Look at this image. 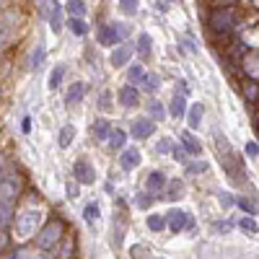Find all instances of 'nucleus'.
<instances>
[{
  "instance_id": "15",
  "label": "nucleus",
  "mask_w": 259,
  "mask_h": 259,
  "mask_svg": "<svg viewBox=\"0 0 259 259\" xmlns=\"http://www.w3.org/2000/svg\"><path fill=\"white\" fill-rule=\"evenodd\" d=\"M130 57H133V47H127V45H122V47H117V50L112 52L109 62L114 65V68H124V65L130 62Z\"/></svg>"
},
{
  "instance_id": "45",
  "label": "nucleus",
  "mask_w": 259,
  "mask_h": 259,
  "mask_svg": "<svg viewBox=\"0 0 259 259\" xmlns=\"http://www.w3.org/2000/svg\"><path fill=\"white\" fill-rule=\"evenodd\" d=\"M114 29H117V36H119V39H124V36L130 34V29H127V24H114Z\"/></svg>"
},
{
  "instance_id": "4",
  "label": "nucleus",
  "mask_w": 259,
  "mask_h": 259,
  "mask_svg": "<svg viewBox=\"0 0 259 259\" xmlns=\"http://www.w3.org/2000/svg\"><path fill=\"white\" fill-rule=\"evenodd\" d=\"M215 143H218L221 161H223V166H226V171H228L231 182H233V184H241V182H239V177H236V171H239V158L233 156V150H231L228 140H226V138H221V135H215Z\"/></svg>"
},
{
  "instance_id": "29",
  "label": "nucleus",
  "mask_w": 259,
  "mask_h": 259,
  "mask_svg": "<svg viewBox=\"0 0 259 259\" xmlns=\"http://www.w3.org/2000/svg\"><path fill=\"white\" fill-rule=\"evenodd\" d=\"M68 29H70L75 36H85V31H89V26H85L83 18H68Z\"/></svg>"
},
{
  "instance_id": "2",
  "label": "nucleus",
  "mask_w": 259,
  "mask_h": 259,
  "mask_svg": "<svg viewBox=\"0 0 259 259\" xmlns=\"http://www.w3.org/2000/svg\"><path fill=\"white\" fill-rule=\"evenodd\" d=\"M207 26L215 31V34H231L233 26H236V13L233 8H215L207 18Z\"/></svg>"
},
{
  "instance_id": "36",
  "label": "nucleus",
  "mask_w": 259,
  "mask_h": 259,
  "mask_svg": "<svg viewBox=\"0 0 259 259\" xmlns=\"http://www.w3.org/2000/svg\"><path fill=\"white\" fill-rule=\"evenodd\" d=\"M239 228L246 231V233H256V231H259V226H256L254 218H241V221H239Z\"/></svg>"
},
{
  "instance_id": "33",
  "label": "nucleus",
  "mask_w": 259,
  "mask_h": 259,
  "mask_svg": "<svg viewBox=\"0 0 259 259\" xmlns=\"http://www.w3.org/2000/svg\"><path fill=\"white\" fill-rule=\"evenodd\" d=\"M236 205H239L244 212H249V215H256V212H259L256 202H251V200H246V197H239V200H236Z\"/></svg>"
},
{
  "instance_id": "35",
  "label": "nucleus",
  "mask_w": 259,
  "mask_h": 259,
  "mask_svg": "<svg viewBox=\"0 0 259 259\" xmlns=\"http://www.w3.org/2000/svg\"><path fill=\"white\" fill-rule=\"evenodd\" d=\"M148 228L150 231H163L166 228V218H161V215H148Z\"/></svg>"
},
{
  "instance_id": "18",
  "label": "nucleus",
  "mask_w": 259,
  "mask_h": 259,
  "mask_svg": "<svg viewBox=\"0 0 259 259\" xmlns=\"http://www.w3.org/2000/svg\"><path fill=\"white\" fill-rule=\"evenodd\" d=\"M182 148L187 150L189 156H200V153H202V145H200V140L194 138L192 133H182Z\"/></svg>"
},
{
  "instance_id": "38",
  "label": "nucleus",
  "mask_w": 259,
  "mask_h": 259,
  "mask_svg": "<svg viewBox=\"0 0 259 259\" xmlns=\"http://www.w3.org/2000/svg\"><path fill=\"white\" fill-rule=\"evenodd\" d=\"M171 148H174V143H171L168 138H161V140L156 143V153H161V156H163V153H171Z\"/></svg>"
},
{
  "instance_id": "47",
  "label": "nucleus",
  "mask_w": 259,
  "mask_h": 259,
  "mask_svg": "<svg viewBox=\"0 0 259 259\" xmlns=\"http://www.w3.org/2000/svg\"><path fill=\"white\" fill-rule=\"evenodd\" d=\"M99 101H101V109H109V101H112V96H109V91H104Z\"/></svg>"
},
{
  "instance_id": "1",
  "label": "nucleus",
  "mask_w": 259,
  "mask_h": 259,
  "mask_svg": "<svg viewBox=\"0 0 259 259\" xmlns=\"http://www.w3.org/2000/svg\"><path fill=\"white\" fill-rule=\"evenodd\" d=\"M65 236V226H62V221H47L45 226H41L39 231H36V246L39 249H52L60 239Z\"/></svg>"
},
{
  "instance_id": "43",
  "label": "nucleus",
  "mask_w": 259,
  "mask_h": 259,
  "mask_svg": "<svg viewBox=\"0 0 259 259\" xmlns=\"http://www.w3.org/2000/svg\"><path fill=\"white\" fill-rule=\"evenodd\" d=\"M171 150H174V158L179 161V163H187V150L179 145V148H171Z\"/></svg>"
},
{
  "instance_id": "39",
  "label": "nucleus",
  "mask_w": 259,
  "mask_h": 259,
  "mask_svg": "<svg viewBox=\"0 0 259 259\" xmlns=\"http://www.w3.org/2000/svg\"><path fill=\"white\" fill-rule=\"evenodd\" d=\"M163 109H166V106H163L161 101H150V114H153L156 119H163V117H166Z\"/></svg>"
},
{
  "instance_id": "37",
  "label": "nucleus",
  "mask_w": 259,
  "mask_h": 259,
  "mask_svg": "<svg viewBox=\"0 0 259 259\" xmlns=\"http://www.w3.org/2000/svg\"><path fill=\"white\" fill-rule=\"evenodd\" d=\"M244 52H246V45H244V41H239V39H236L233 45L228 47V55H231V57H241Z\"/></svg>"
},
{
  "instance_id": "19",
  "label": "nucleus",
  "mask_w": 259,
  "mask_h": 259,
  "mask_svg": "<svg viewBox=\"0 0 259 259\" xmlns=\"http://www.w3.org/2000/svg\"><path fill=\"white\" fill-rule=\"evenodd\" d=\"M62 8H65V6L55 3V6H52V13H50V29H52L55 34L62 31Z\"/></svg>"
},
{
  "instance_id": "8",
  "label": "nucleus",
  "mask_w": 259,
  "mask_h": 259,
  "mask_svg": "<svg viewBox=\"0 0 259 259\" xmlns=\"http://www.w3.org/2000/svg\"><path fill=\"white\" fill-rule=\"evenodd\" d=\"M50 251H55L52 254L55 259H73V254H75V239H73V236H62V239Z\"/></svg>"
},
{
  "instance_id": "31",
  "label": "nucleus",
  "mask_w": 259,
  "mask_h": 259,
  "mask_svg": "<svg viewBox=\"0 0 259 259\" xmlns=\"http://www.w3.org/2000/svg\"><path fill=\"white\" fill-rule=\"evenodd\" d=\"M41 62H45V45H39L34 52H31V60H29V68L31 70H39Z\"/></svg>"
},
{
  "instance_id": "41",
  "label": "nucleus",
  "mask_w": 259,
  "mask_h": 259,
  "mask_svg": "<svg viewBox=\"0 0 259 259\" xmlns=\"http://www.w3.org/2000/svg\"><path fill=\"white\" fill-rule=\"evenodd\" d=\"M187 171H189V174H202V171H207V163H205V161H202V163H189Z\"/></svg>"
},
{
  "instance_id": "13",
  "label": "nucleus",
  "mask_w": 259,
  "mask_h": 259,
  "mask_svg": "<svg viewBox=\"0 0 259 259\" xmlns=\"http://www.w3.org/2000/svg\"><path fill=\"white\" fill-rule=\"evenodd\" d=\"M119 166L122 168H135V166H140V150H135V148H124L122 150V156H119Z\"/></svg>"
},
{
  "instance_id": "50",
  "label": "nucleus",
  "mask_w": 259,
  "mask_h": 259,
  "mask_svg": "<svg viewBox=\"0 0 259 259\" xmlns=\"http://www.w3.org/2000/svg\"><path fill=\"white\" fill-rule=\"evenodd\" d=\"M231 228H233V226H231L228 221H226V223H215V231H223V233H228Z\"/></svg>"
},
{
  "instance_id": "21",
  "label": "nucleus",
  "mask_w": 259,
  "mask_h": 259,
  "mask_svg": "<svg viewBox=\"0 0 259 259\" xmlns=\"http://www.w3.org/2000/svg\"><path fill=\"white\" fill-rule=\"evenodd\" d=\"M124 143H127V133H124V130H112V133H109V148L112 150H124Z\"/></svg>"
},
{
  "instance_id": "42",
  "label": "nucleus",
  "mask_w": 259,
  "mask_h": 259,
  "mask_svg": "<svg viewBox=\"0 0 259 259\" xmlns=\"http://www.w3.org/2000/svg\"><path fill=\"white\" fill-rule=\"evenodd\" d=\"M119 3H122L124 13H130V16H133V13L138 11V8H135V6H138V0H119Z\"/></svg>"
},
{
  "instance_id": "34",
  "label": "nucleus",
  "mask_w": 259,
  "mask_h": 259,
  "mask_svg": "<svg viewBox=\"0 0 259 259\" xmlns=\"http://www.w3.org/2000/svg\"><path fill=\"white\" fill-rule=\"evenodd\" d=\"M127 75H130V80H133V83H140V80L145 78V70H143V65H130Z\"/></svg>"
},
{
  "instance_id": "49",
  "label": "nucleus",
  "mask_w": 259,
  "mask_h": 259,
  "mask_svg": "<svg viewBox=\"0 0 259 259\" xmlns=\"http://www.w3.org/2000/svg\"><path fill=\"white\" fill-rule=\"evenodd\" d=\"M221 202H223V207H231L233 205V197H231V194H226V192H221Z\"/></svg>"
},
{
  "instance_id": "27",
  "label": "nucleus",
  "mask_w": 259,
  "mask_h": 259,
  "mask_svg": "<svg viewBox=\"0 0 259 259\" xmlns=\"http://www.w3.org/2000/svg\"><path fill=\"white\" fill-rule=\"evenodd\" d=\"M99 215H101L99 202H89V205H85V210H83V218H85V223H96V221H99Z\"/></svg>"
},
{
  "instance_id": "51",
  "label": "nucleus",
  "mask_w": 259,
  "mask_h": 259,
  "mask_svg": "<svg viewBox=\"0 0 259 259\" xmlns=\"http://www.w3.org/2000/svg\"><path fill=\"white\" fill-rule=\"evenodd\" d=\"M177 89L182 91V96H184V94H189V89H187V83H184V80H179V83H177Z\"/></svg>"
},
{
  "instance_id": "3",
  "label": "nucleus",
  "mask_w": 259,
  "mask_h": 259,
  "mask_svg": "<svg viewBox=\"0 0 259 259\" xmlns=\"http://www.w3.org/2000/svg\"><path fill=\"white\" fill-rule=\"evenodd\" d=\"M21 189H24V179H21V174L8 171V174L0 179V202L16 205V200L21 197Z\"/></svg>"
},
{
  "instance_id": "28",
  "label": "nucleus",
  "mask_w": 259,
  "mask_h": 259,
  "mask_svg": "<svg viewBox=\"0 0 259 259\" xmlns=\"http://www.w3.org/2000/svg\"><path fill=\"white\" fill-rule=\"evenodd\" d=\"M62 78H65V65H57V68H52V73H50V89H52V91L60 89Z\"/></svg>"
},
{
  "instance_id": "12",
  "label": "nucleus",
  "mask_w": 259,
  "mask_h": 259,
  "mask_svg": "<svg viewBox=\"0 0 259 259\" xmlns=\"http://www.w3.org/2000/svg\"><path fill=\"white\" fill-rule=\"evenodd\" d=\"M109 133H112V124H109V119H96L94 124H91V135L99 140V143H104V140H109Z\"/></svg>"
},
{
  "instance_id": "48",
  "label": "nucleus",
  "mask_w": 259,
  "mask_h": 259,
  "mask_svg": "<svg viewBox=\"0 0 259 259\" xmlns=\"http://www.w3.org/2000/svg\"><path fill=\"white\" fill-rule=\"evenodd\" d=\"M78 194V182L73 179V182H68V197H75Z\"/></svg>"
},
{
  "instance_id": "10",
  "label": "nucleus",
  "mask_w": 259,
  "mask_h": 259,
  "mask_svg": "<svg viewBox=\"0 0 259 259\" xmlns=\"http://www.w3.org/2000/svg\"><path fill=\"white\" fill-rule=\"evenodd\" d=\"M96 39H99V45H104V47H114V45H119V36H117L114 24H104V26H99Z\"/></svg>"
},
{
  "instance_id": "11",
  "label": "nucleus",
  "mask_w": 259,
  "mask_h": 259,
  "mask_svg": "<svg viewBox=\"0 0 259 259\" xmlns=\"http://www.w3.org/2000/svg\"><path fill=\"white\" fill-rule=\"evenodd\" d=\"M117 99H119L122 106H138V104H140V91L133 89V85H122L119 94H117Z\"/></svg>"
},
{
  "instance_id": "5",
  "label": "nucleus",
  "mask_w": 259,
  "mask_h": 259,
  "mask_svg": "<svg viewBox=\"0 0 259 259\" xmlns=\"http://www.w3.org/2000/svg\"><path fill=\"white\" fill-rule=\"evenodd\" d=\"M39 210H24L16 221V231H18V239H29L31 233H36V223H39Z\"/></svg>"
},
{
  "instance_id": "24",
  "label": "nucleus",
  "mask_w": 259,
  "mask_h": 259,
  "mask_svg": "<svg viewBox=\"0 0 259 259\" xmlns=\"http://www.w3.org/2000/svg\"><path fill=\"white\" fill-rule=\"evenodd\" d=\"M65 8H68L70 18H83L85 16V3H83V0H68Z\"/></svg>"
},
{
  "instance_id": "40",
  "label": "nucleus",
  "mask_w": 259,
  "mask_h": 259,
  "mask_svg": "<svg viewBox=\"0 0 259 259\" xmlns=\"http://www.w3.org/2000/svg\"><path fill=\"white\" fill-rule=\"evenodd\" d=\"M135 202H138V205H140V207L145 210V207H150V202H153V197H150V194H143V192H140L138 197H135Z\"/></svg>"
},
{
  "instance_id": "9",
  "label": "nucleus",
  "mask_w": 259,
  "mask_h": 259,
  "mask_svg": "<svg viewBox=\"0 0 259 259\" xmlns=\"http://www.w3.org/2000/svg\"><path fill=\"white\" fill-rule=\"evenodd\" d=\"M153 130H156L153 119L140 117V119H135V122H133V127H130V135H133V138H138V140H145V138H150V135H153Z\"/></svg>"
},
{
  "instance_id": "32",
  "label": "nucleus",
  "mask_w": 259,
  "mask_h": 259,
  "mask_svg": "<svg viewBox=\"0 0 259 259\" xmlns=\"http://www.w3.org/2000/svg\"><path fill=\"white\" fill-rule=\"evenodd\" d=\"M244 99H246V101H256V99H259V85H256L254 80H246V83H244Z\"/></svg>"
},
{
  "instance_id": "26",
  "label": "nucleus",
  "mask_w": 259,
  "mask_h": 259,
  "mask_svg": "<svg viewBox=\"0 0 259 259\" xmlns=\"http://www.w3.org/2000/svg\"><path fill=\"white\" fill-rule=\"evenodd\" d=\"M182 194H184V184H182L179 179L168 182V189H166V200H171V202H174V200H179V197H182Z\"/></svg>"
},
{
  "instance_id": "7",
  "label": "nucleus",
  "mask_w": 259,
  "mask_h": 259,
  "mask_svg": "<svg viewBox=\"0 0 259 259\" xmlns=\"http://www.w3.org/2000/svg\"><path fill=\"white\" fill-rule=\"evenodd\" d=\"M166 226L174 231V233H182L184 228H194L192 218H189L184 210H171V212H168V218H166Z\"/></svg>"
},
{
  "instance_id": "20",
  "label": "nucleus",
  "mask_w": 259,
  "mask_h": 259,
  "mask_svg": "<svg viewBox=\"0 0 259 259\" xmlns=\"http://www.w3.org/2000/svg\"><path fill=\"white\" fill-rule=\"evenodd\" d=\"M73 138H75V127H73V124H65V127L60 130V135H57V145L65 150V148L73 143Z\"/></svg>"
},
{
  "instance_id": "52",
  "label": "nucleus",
  "mask_w": 259,
  "mask_h": 259,
  "mask_svg": "<svg viewBox=\"0 0 259 259\" xmlns=\"http://www.w3.org/2000/svg\"><path fill=\"white\" fill-rule=\"evenodd\" d=\"M256 133H259V117H256Z\"/></svg>"
},
{
  "instance_id": "30",
  "label": "nucleus",
  "mask_w": 259,
  "mask_h": 259,
  "mask_svg": "<svg viewBox=\"0 0 259 259\" xmlns=\"http://www.w3.org/2000/svg\"><path fill=\"white\" fill-rule=\"evenodd\" d=\"M150 45H153V39H150V34L140 31V36H138V52H140L143 57H148V55H150Z\"/></svg>"
},
{
  "instance_id": "17",
  "label": "nucleus",
  "mask_w": 259,
  "mask_h": 259,
  "mask_svg": "<svg viewBox=\"0 0 259 259\" xmlns=\"http://www.w3.org/2000/svg\"><path fill=\"white\" fill-rule=\"evenodd\" d=\"M83 96H85V83H73L70 89L65 91V104H68V106H75Z\"/></svg>"
},
{
  "instance_id": "46",
  "label": "nucleus",
  "mask_w": 259,
  "mask_h": 259,
  "mask_svg": "<svg viewBox=\"0 0 259 259\" xmlns=\"http://www.w3.org/2000/svg\"><path fill=\"white\" fill-rule=\"evenodd\" d=\"M233 3H236V0H212V6H215V8H231Z\"/></svg>"
},
{
  "instance_id": "44",
  "label": "nucleus",
  "mask_w": 259,
  "mask_h": 259,
  "mask_svg": "<svg viewBox=\"0 0 259 259\" xmlns=\"http://www.w3.org/2000/svg\"><path fill=\"white\" fill-rule=\"evenodd\" d=\"M246 156L249 158H256L259 156V145L256 143H246Z\"/></svg>"
},
{
  "instance_id": "22",
  "label": "nucleus",
  "mask_w": 259,
  "mask_h": 259,
  "mask_svg": "<svg viewBox=\"0 0 259 259\" xmlns=\"http://www.w3.org/2000/svg\"><path fill=\"white\" fill-rule=\"evenodd\" d=\"M184 112H187V101H184V96H182V94H177L174 99H171V106H168V114L179 119V117H182Z\"/></svg>"
},
{
  "instance_id": "16",
  "label": "nucleus",
  "mask_w": 259,
  "mask_h": 259,
  "mask_svg": "<svg viewBox=\"0 0 259 259\" xmlns=\"http://www.w3.org/2000/svg\"><path fill=\"white\" fill-rule=\"evenodd\" d=\"M16 205L11 202H0V231H8L13 226V218H16Z\"/></svg>"
},
{
  "instance_id": "25",
  "label": "nucleus",
  "mask_w": 259,
  "mask_h": 259,
  "mask_svg": "<svg viewBox=\"0 0 259 259\" xmlns=\"http://www.w3.org/2000/svg\"><path fill=\"white\" fill-rule=\"evenodd\" d=\"M202 112H205V106H202V104L189 106V127H192V130H197V127H200V122H202Z\"/></svg>"
},
{
  "instance_id": "23",
  "label": "nucleus",
  "mask_w": 259,
  "mask_h": 259,
  "mask_svg": "<svg viewBox=\"0 0 259 259\" xmlns=\"http://www.w3.org/2000/svg\"><path fill=\"white\" fill-rule=\"evenodd\" d=\"M158 85H161V78H158L156 73H145V78L140 80V89H145L148 94H156Z\"/></svg>"
},
{
  "instance_id": "14",
  "label": "nucleus",
  "mask_w": 259,
  "mask_h": 259,
  "mask_svg": "<svg viewBox=\"0 0 259 259\" xmlns=\"http://www.w3.org/2000/svg\"><path fill=\"white\" fill-rule=\"evenodd\" d=\"M163 187H166V177H163V171H150L148 179H145V189L156 194V192H163Z\"/></svg>"
},
{
  "instance_id": "6",
  "label": "nucleus",
  "mask_w": 259,
  "mask_h": 259,
  "mask_svg": "<svg viewBox=\"0 0 259 259\" xmlns=\"http://www.w3.org/2000/svg\"><path fill=\"white\" fill-rule=\"evenodd\" d=\"M73 179H75L78 184H94V182H96V171H94V166H91L89 158H78V161H75V166H73Z\"/></svg>"
}]
</instances>
